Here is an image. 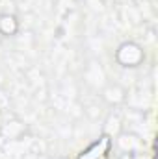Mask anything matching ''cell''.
<instances>
[{"label": "cell", "instance_id": "obj_1", "mask_svg": "<svg viewBox=\"0 0 158 159\" xmlns=\"http://www.w3.org/2000/svg\"><path fill=\"white\" fill-rule=\"evenodd\" d=\"M108 152H110V139L101 137L86 152H82V156L78 159H108Z\"/></svg>", "mask_w": 158, "mask_h": 159}]
</instances>
